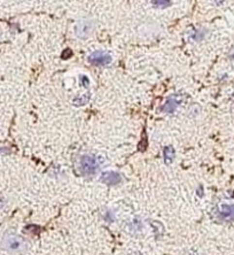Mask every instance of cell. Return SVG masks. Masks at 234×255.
I'll list each match as a JSON object with an SVG mask.
<instances>
[{
	"instance_id": "cell-6",
	"label": "cell",
	"mask_w": 234,
	"mask_h": 255,
	"mask_svg": "<svg viewBox=\"0 0 234 255\" xmlns=\"http://www.w3.org/2000/svg\"><path fill=\"white\" fill-rule=\"evenodd\" d=\"M218 210H219V214L224 219H232V217H234V204L221 205V206L218 208Z\"/></svg>"
},
{
	"instance_id": "cell-4",
	"label": "cell",
	"mask_w": 234,
	"mask_h": 255,
	"mask_svg": "<svg viewBox=\"0 0 234 255\" xmlns=\"http://www.w3.org/2000/svg\"><path fill=\"white\" fill-rule=\"evenodd\" d=\"M93 30V24L90 21H80L76 24L75 31H76V35L79 38H86L87 36L91 35Z\"/></svg>"
},
{
	"instance_id": "cell-7",
	"label": "cell",
	"mask_w": 234,
	"mask_h": 255,
	"mask_svg": "<svg viewBox=\"0 0 234 255\" xmlns=\"http://www.w3.org/2000/svg\"><path fill=\"white\" fill-rule=\"evenodd\" d=\"M101 178L105 183H107V184L113 185V184H116V183L120 182L121 177L117 173H115V172H107V173L102 174Z\"/></svg>"
},
{
	"instance_id": "cell-9",
	"label": "cell",
	"mask_w": 234,
	"mask_h": 255,
	"mask_svg": "<svg viewBox=\"0 0 234 255\" xmlns=\"http://www.w3.org/2000/svg\"><path fill=\"white\" fill-rule=\"evenodd\" d=\"M82 82H83V84H84V85H85V86H87V84H89V80H87V79H86L85 76H83Z\"/></svg>"
},
{
	"instance_id": "cell-8",
	"label": "cell",
	"mask_w": 234,
	"mask_h": 255,
	"mask_svg": "<svg viewBox=\"0 0 234 255\" xmlns=\"http://www.w3.org/2000/svg\"><path fill=\"white\" fill-rule=\"evenodd\" d=\"M164 159L167 162H171L173 159V148L171 147V146H168V147L164 148Z\"/></svg>"
},
{
	"instance_id": "cell-2",
	"label": "cell",
	"mask_w": 234,
	"mask_h": 255,
	"mask_svg": "<svg viewBox=\"0 0 234 255\" xmlns=\"http://www.w3.org/2000/svg\"><path fill=\"white\" fill-rule=\"evenodd\" d=\"M99 167L100 162L98 158L92 154L82 155V157L79 158V161H78V170H79V173L82 174V175L85 176L95 174L96 170L99 169Z\"/></svg>"
},
{
	"instance_id": "cell-5",
	"label": "cell",
	"mask_w": 234,
	"mask_h": 255,
	"mask_svg": "<svg viewBox=\"0 0 234 255\" xmlns=\"http://www.w3.org/2000/svg\"><path fill=\"white\" fill-rule=\"evenodd\" d=\"M180 102H182V98H180L179 96H177V95L171 96L170 98H168L167 102L164 104L163 111L167 112V113H172V112L178 107V105H179Z\"/></svg>"
},
{
	"instance_id": "cell-11",
	"label": "cell",
	"mask_w": 234,
	"mask_h": 255,
	"mask_svg": "<svg viewBox=\"0 0 234 255\" xmlns=\"http://www.w3.org/2000/svg\"><path fill=\"white\" fill-rule=\"evenodd\" d=\"M233 59H234V53H233Z\"/></svg>"
},
{
	"instance_id": "cell-10",
	"label": "cell",
	"mask_w": 234,
	"mask_h": 255,
	"mask_svg": "<svg viewBox=\"0 0 234 255\" xmlns=\"http://www.w3.org/2000/svg\"><path fill=\"white\" fill-rule=\"evenodd\" d=\"M2 206H4V199H2L1 195H0V209H1Z\"/></svg>"
},
{
	"instance_id": "cell-3",
	"label": "cell",
	"mask_w": 234,
	"mask_h": 255,
	"mask_svg": "<svg viewBox=\"0 0 234 255\" xmlns=\"http://www.w3.org/2000/svg\"><path fill=\"white\" fill-rule=\"evenodd\" d=\"M87 60H89L90 64H95V66H107L111 62V57L107 52L95 51L89 55Z\"/></svg>"
},
{
	"instance_id": "cell-1",
	"label": "cell",
	"mask_w": 234,
	"mask_h": 255,
	"mask_svg": "<svg viewBox=\"0 0 234 255\" xmlns=\"http://www.w3.org/2000/svg\"><path fill=\"white\" fill-rule=\"evenodd\" d=\"M0 246L11 254H22L27 251L28 242L15 231H7L0 240Z\"/></svg>"
}]
</instances>
